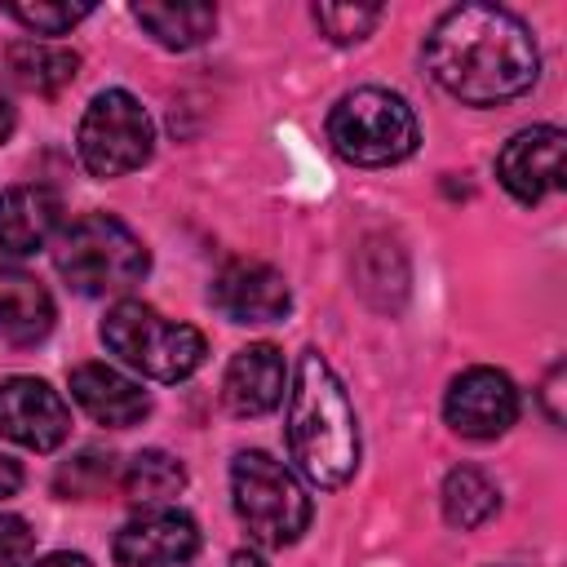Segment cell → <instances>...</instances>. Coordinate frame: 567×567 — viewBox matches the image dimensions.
I'll use <instances>...</instances> for the list:
<instances>
[{
  "label": "cell",
  "mask_w": 567,
  "mask_h": 567,
  "mask_svg": "<svg viewBox=\"0 0 567 567\" xmlns=\"http://www.w3.org/2000/svg\"><path fill=\"white\" fill-rule=\"evenodd\" d=\"M115 456H102V452H80L71 465H62L58 470V492L62 496H93V492H102L106 483H111V465Z\"/></svg>",
  "instance_id": "cell-23"
},
{
  "label": "cell",
  "mask_w": 567,
  "mask_h": 567,
  "mask_svg": "<svg viewBox=\"0 0 567 567\" xmlns=\"http://www.w3.org/2000/svg\"><path fill=\"white\" fill-rule=\"evenodd\" d=\"M328 142L341 159L359 168H385L416 151L421 128L412 106L399 93L368 84L337 97V106L328 111Z\"/></svg>",
  "instance_id": "cell-4"
},
{
  "label": "cell",
  "mask_w": 567,
  "mask_h": 567,
  "mask_svg": "<svg viewBox=\"0 0 567 567\" xmlns=\"http://www.w3.org/2000/svg\"><path fill=\"white\" fill-rule=\"evenodd\" d=\"M501 509V492L496 483L478 470V465H456L447 478H443V518L461 532H474L483 527L492 514Z\"/></svg>",
  "instance_id": "cell-20"
},
{
  "label": "cell",
  "mask_w": 567,
  "mask_h": 567,
  "mask_svg": "<svg viewBox=\"0 0 567 567\" xmlns=\"http://www.w3.org/2000/svg\"><path fill=\"white\" fill-rule=\"evenodd\" d=\"M133 18L164 44V49H195L213 35L217 9L213 4H133Z\"/></svg>",
  "instance_id": "cell-18"
},
{
  "label": "cell",
  "mask_w": 567,
  "mask_h": 567,
  "mask_svg": "<svg viewBox=\"0 0 567 567\" xmlns=\"http://www.w3.org/2000/svg\"><path fill=\"white\" fill-rule=\"evenodd\" d=\"M315 22L323 27L332 44H354L381 22V9L377 4H315Z\"/></svg>",
  "instance_id": "cell-22"
},
{
  "label": "cell",
  "mask_w": 567,
  "mask_h": 567,
  "mask_svg": "<svg viewBox=\"0 0 567 567\" xmlns=\"http://www.w3.org/2000/svg\"><path fill=\"white\" fill-rule=\"evenodd\" d=\"M563 128L536 124L514 133L496 155V177L518 204H540L545 195L563 190Z\"/></svg>",
  "instance_id": "cell-11"
},
{
  "label": "cell",
  "mask_w": 567,
  "mask_h": 567,
  "mask_svg": "<svg viewBox=\"0 0 567 567\" xmlns=\"http://www.w3.org/2000/svg\"><path fill=\"white\" fill-rule=\"evenodd\" d=\"M53 266L75 292L106 297V292H128L133 284H142V275L151 270V252L120 217L84 213L58 235Z\"/></svg>",
  "instance_id": "cell-3"
},
{
  "label": "cell",
  "mask_w": 567,
  "mask_h": 567,
  "mask_svg": "<svg viewBox=\"0 0 567 567\" xmlns=\"http://www.w3.org/2000/svg\"><path fill=\"white\" fill-rule=\"evenodd\" d=\"M230 567H266V563H261V558H257L252 549H239V554L230 558Z\"/></svg>",
  "instance_id": "cell-28"
},
{
  "label": "cell",
  "mask_w": 567,
  "mask_h": 567,
  "mask_svg": "<svg viewBox=\"0 0 567 567\" xmlns=\"http://www.w3.org/2000/svg\"><path fill=\"white\" fill-rule=\"evenodd\" d=\"M53 328V297L27 270L0 266V337L9 346H35Z\"/></svg>",
  "instance_id": "cell-16"
},
{
  "label": "cell",
  "mask_w": 567,
  "mask_h": 567,
  "mask_svg": "<svg viewBox=\"0 0 567 567\" xmlns=\"http://www.w3.org/2000/svg\"><path fill=\"white\" fill-rule=\"evenodd\" d=\"M9 13H13L27 31H35V35H62V31H71L75 22H84V18L93 13V4H89V0H80V4H71V0H13Z\"/></svg>",
  "instance_id": "cell-21"
},
{
  "label": "cell",
  "mask_w": 567,
  "mask_h": 567,
  "mask_svg": "<svg viewBox=\"0 0 567 567\" xmlns=\"http://www.w3.org/2000/svg\"><path fill=\"white\" fill-rule=\"evenodd\" d=\"M31 567H93L84 554H49V558H40V563H31Z\"/></svg>",
  "instance_id": "cell-27"
},
{
  "label": "cell",
  "mask_w": 567,
  "mask_h": 567,
  "mask_svg": "<svg viewBox=\"0 0 567 567\" xmlns=\"http://www.w3.org/2000/svg\"><path fill=\"white\" fill-rule=\"evenodd\" d=\"M425 71L465 106L523 97L540 75V53L523 18L501 4H456L425 35Z\"/></svg>",
  "instance_id": "cell-1"
},
{
  "label": "cell",
  "mask_w": 567,
  "mask_h": 567,
  "mask_svg": "<svg viewBox=\"0 0 567 567\" xmlns=\"http://www.w3.org/2000/svg\"><path fill=\"white\" fill-rule=\"evenodd\" d=\"M120 487L133 505H146V509H159L164 501H173L182 487H186V470L177 456L159 452V447H146L137 456H128L124 474H120Z\"/></svg>",
  "instance_id": "cell-19"
},
{
  "label": "cell",
  "mask_w": 567,
  "mask_h": 567,
  "mask_svg": "<svg viewBox=\"0 0 567 567\" xmlns=\"http://www.w3.org/2000/svg\"><path fill=\"white\" fill-rule=\"evenodd\" d=\"M71 399L97 425H111V430H128V425H137L151 412V394L133 377H124V372H115L106 363L71 368Z\"/></svg>",
  "instance_id": "cell-14"
},
{
  "label": "cell",
  "mask_w": 567,
  "mask_h": 567,
  "mask_svg": "<svg viewBox=\"0 0 567 567\" xmlns=\"http://www.w3.org/2000/svg\"><path fill=\"white\" fill-rule=\"evenodd\" d=\"M195 549H199L195 518L164 505L128 518L111 545L120 567H182L186 558H195Z\"/></svg>",
  "instance_id": "cell-12"
},
{
  "label": "cell",
  "mask_w": 567,
  "mask_h": 567,
  "mask_svg": "<svg viewBox=\"0 0 567 567\" xmlns=\"http://www.w3.org/2000/svg\"><path fill=\"white\" fill-rule=\"evenodd\" d=\"M13 120H18V111H13V97H9V89L0 84V142L13 133Z\"/></svg>",
  "instance_id": "cell-26"
},
{
  "label": "cell",
  "mask_w": 567,
  "mask_h": 567,
  "mask_svg": "<svg viewBox=\"0 0 567 567\" xmlns=\"http://www.w3.org/2000/svg\"><path fill=\"white\" fill-rule=\"evenodd\" d=\"M35 549V532L18 514H0V567H22Z\"/></svg>",
  "instance_id": "cell-24"
},
{
  "label": "cell",
  "mask_w": 567,
  "mask_h": 567,
  "mask_svg": "<svg viewBox=\"0 0 567 567\" xmlns=\"http://www.w3.org/2000/svg\"><path fill=\"white\" fill-rule=\"evenodd\" d=\"M4 66H9V75L22 89H31V93H58V89H66L75 80L80 53L75 49H62L53 40H35L31 35V40H13L4 49Z\"/></svg>",
  "instance_id": "cell-17"
},
{
  "label": "cell",
  "mask_w": 567,
  "mask_h": 567,
  "mask_svg": "<svg viewBox=\"0 0 567 567\" xmlns=\"http://www.w3.org/2000/svg\"><path fill=\"white\" fill-rule=\"evenodd\" d=\"M62 226V199L49 186H4L0 190V252L31 257Z\"/></svg>",
  "instance_id": "cell-15"
},
{
  "label": "cell",
  "mask_w": 567,
  "mask_h": 567,
  "mask_svg": "<svg viewBox=\"0 0 567 567\" xmlns=\"http://www.w3.org/2000/svg\"><path fill=\"white\" fill-rule=\"evenodd\" d=\"M230 496H235L239 523L266 549H284V545H292L310 527V496H306V487L270 452H239L235 456V465H230Z\"/></svg>",
  "instance_id": "cell-6"
},
{
  "label": "cell",
  "mask_w": 567,
  "mask_h": 567,
  "mask_svg": "<svg viewBox=\"0 0 567 567\" xmlns=\"http://www.w3.org/2000/svg\"><path fill=\"white\" fill-rule=\"evenodd\" d=\"M0 434L31 452H53L71 434V408L40 377L0 381Z\"/></svg>",
  "instance_id": "cell-8"
},
{
  "label": "cell",
  "mask_w": 567,
  "mask_h": 567,
  "mask_svg": "<svg viewBox=\"0 0 567 567\" xmlns=\"http://www.w3.org/2000/svg\"><path fill=\"white\" fill-rule=\"evenodd\" d=\"M443 416L461 439H496L518 421V390L496 368H465L447 385Z\"/></svg>",
  "instance_id": "cell-9"
},
{
  "label": "cell",
  "mask_w": 567,
  "mask_h": 567,
  "mask_svg": "<svg viewBox=\"0 0 567 567\" xmlns=\"http://www.w3.org/2000/svg\"><path fill=\"white\" fill-rule=\"evenodd\" d=\"M18 487H22V465L0 452V501H9Z\"/></svg>",
  "instance_id": "cell-25"
},
{
  "label": "cell",
  "mask_w": 567,
  "mask_h": 567,
  "mask_svg": "<svg viewBox=\"0 0 567 567\" xmlns=\"http://www.w3.org/2000/svg\"><path fill=\"white\" fill-rule=\"evenodd\" d=\"M102 341L111 354L155 381H186L208 354L199 328L164 319L146 301H115L102 319Z\"/></svg>",
  "instance_id": "cell-5"
},
{
  "label": "cell",
  "mask_w": 567,
  "mask_h": 567,
  "mask_svg": "<svg viewBox=\"0 0 567 567\" xmlns=\"http://www.w3.org/2000/svg\"><path fill=\"white\" fill-rule=\"evenodd\" d=\"M151 146H155V124L146 106L124 89H102L89 102L80 133H75L80 164L93 177H124L142 168L151 159Z\"/></svg>",
  "instance_id": "cell-7"
},
{
  "label": "cell",
  "mask_w": 567,
  "mask_h": 567,
  "mask_svg": "<svg viewBox=\"0 0 567 567\" xmlns=\"http://www.w3.org/2000/svg\"><path fill=\"white\" fill-rule=\"evenodd\" d=\"M208 301L230 319V323H279L292 310L288 279L252 257H235L217 270Z\"/></svg>",
  "instance_id": "cell-10"
},
{
  "label": "cell",
  "mask_w": 567,
  "mask_h": 567,
  "mask_svg": "<svg viewBox=\"0 0 567 567\" xmlns=\"http://www.w3.org/2000/svg\"><path fill=\"white\" fill-rule=\"evenodd\" d=\"M284 385H288V368H284L279 346L252 341V346L235 350V359L226 363L221 403H226V412H235V416H261V412L279 408Z\"/></svg>",
  "instance_id": "cell-13"
},
{
  "label": "cell",
  "mask_w": 567,
  "mask_h": 567,
  "mask_svg": "<svg viewBox=\"0 0 567 567\" xmlns=\"http://www.w3.org/2000/svg\"><path fill=\"white\" fill-rule=\"evenodd\" d=\"M288 452L306 483L332 492L359 470V421L346 385L319 350L297 359L288 390Z\"/></svg>",
  "instance_id": "cell-2"
}]
</instances>
